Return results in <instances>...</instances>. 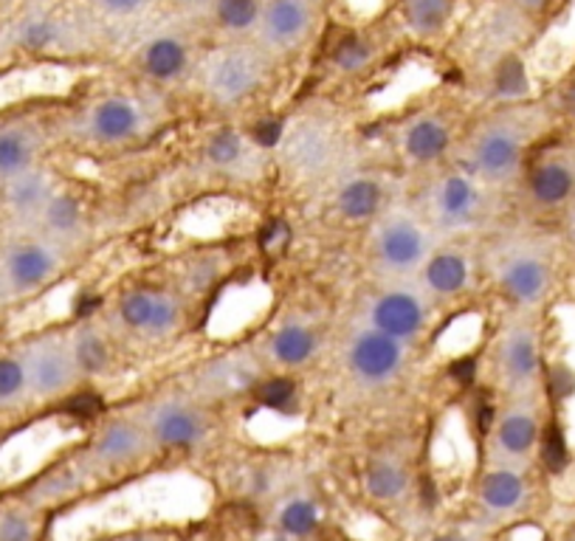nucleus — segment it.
Here are the masks:
<instances>
[{"label": "nucleus", "instance_id": "obj_1", "mask_svg": "<svg viewBox=\"0 0 575 541\" xmlns=\"http://www.w3.org/2000/svg\"><path fill=\"white\" fill-rule=\"evenodd\" d=\"M169 102L173 97L130 77L113 85H82L59 102L57 130L88 147H130L164 122Z\"/></svg>", "mask_w": 575, "mask_h": 541}, {"label": "nucleus", "instance_id": "obj_2", "mask_svg": "<svg viewBox=\"0 0 575 541\" xmlns=\"http://www.w3.org/2000/svg\"><path fill=\"white\" fill-rule=\"evenodd\" d=\"M207 29L164 9L117 45L113 57L124 77L175 97L192 88L195 71L209 45Z\"/></svg>", "mask_w": 575, "mask_h": 541}, {"label": "nucleus", "instance_id": "obj_3", "mask_svg": "<svg viewBox=\"0 0 575 541\" xmlns=\"http://www.w3.org/2000/svg\"><path fill=\"white\" fill-rule=\"evenodd\" d=\"M556 108L550 102L530 99H505L499 108L485 113L468 133V162L474 178L485 184H508L524 173L530 150L539 133L548 130Z\"/></svg>", "mask_w": 575, "mask_h": 541}, {"label": "nucleus", "instance_id": "obj_4", "mask_svg": "<svg viewBox=\"0 0 575 541\" xmlns=\"http://www.w3.org/2000/svg\"><path fill=\"white\" fill-rule=\"evenodd\" d=\"M283 71L254 37L209 40L189 93L212 110L232 113L263 99Z\"/></svg>", "mask_w": 575, "mask_h": 541}, {"label": "nucleus", "instance_id": "obj_5", "mask_svg": "<svg viewBox=\"0 0 575 541\" xmlns=\"http://www.w3.org/2000/svg\"><path fill=\"white\" fill-rule=\"evenodd\" d=\"M330 7L333 0H263L254 40L283 68H291L328 32Z\"/></svg>", "mask_w": 575, "mask_h": 541}, {"label": "nucleus", "instance_id": "obj_6", "mask_svg": "<svg viewBox=\"0 0 575 541\" xmlns=\"http://www.w3.org/2000/svg\"><path fill=\"white\" fill-rule=\"evenodd\" d=\"M59 102L63 99L37 97L0 110V184L37 167L57 130Z\"/></svg>", "mask_w": 575, "mask_h": 541}, {"label": "nucleus", "instance_id": "obj_7", "mask_svg": "<svg viewBox=\"0 0 575 541\" xmlns=\"http://www.w3.org/2000/svg\"><path fill=\"white\" fill-rule=\"evenodd\" d=\"M395 37H401V34L389 14L378 20V26H328V32L319 40L324 71L344 82H364L382 71Z\"/></svg>", "mask_w": 575, "mask_h": 541}, {"label": "nucleus", "instance_id": "obj_8", "mask_svg": "<svg viewBox=\"0 0 575 541\" xmlns=\"http://www.w3.org/2000/svg\"><path fill=\"white\" fill-rule=\"evenodd\" d=\"M63 268V252L29 232L0 245V299L14 302L46 290Z\"/></svg>", "mask_w": 575, "mask_h": 541}, {"label": "nucleus", "instance_id": "obj_9", "mask_svg": "<svg viewBox=\"0 0 575 541\" xmlns=\"http://www.w3.org/2000/svg\"><path fill=\"white\" fill-rule=\"evenodd\" d=\"M553 279H556V263H553V249L544 240L513 243L499 257V290L519 308L542 305L553 290Z\"/></svg>", "mask_w": 575, "mask_h": 541}, {"label": "nucleus", "instance_id": "obj_10", "mask_svg": "<svg viewBox=\"0 0 575 541\" xmlns=\"http://www.w3.org/2000/svg\"><path fill=\"white\" fill-rule=\"evenodd\" d=\"M522 184L530 207L564 212L575 200V142H553L530 153Z\"/></svg>", "mask_w": 575, "mask_h": 541}, {"label": "nucleus", "instance_id": "obj_11", "mask_svg": "<svg viewBox=\"0 0 575 541\" xmlns=\"http://www.w3.org/2000/svg\"><path fill=\"white\" fill-rule=\"evenodd\" d=\"M369 254H373L378 268L401 277V274L423 268V263L432 254V240H429L427 225L420 223L414 214L392 212L375 223Z\"/></svg>", "mask_w": 575, "mask_h": 541}, {"label": "nucleus", "instance_id": "obj_12", "mask_svg": "<svg viewBox=\"0 0 575 541\" xmlns=\"http://www.w3.org/2000/svg\"><path fill=\"white\" fill-rule=\"evenodd\" d=\"M23 358L29 378V395L34 398H59V395L71 393L82 375L74 361L71 339H59V335H40L26 347L18 350Z\"/></svg>", "mask_w": 575, "mask_h": 541}, {"label": "nucleus", "instance_id": "obj_13", "mask_svg": "<svg viewBox=\"0 0 575 541\" xmlns=\"http://www.w3.org/2000/svg\"><path fill=\"white\" fill-rule=\"evenodd\" d=\"M454 119L449 108H420L398 128V147L412 164H434L452 150Z\"/></svg>", "mask_w": 575, "mask_h": 541}, {"label": "nucleus", "instance_id": "obj_14", "mask_svg": "<svg viewBox=\"0 0 575 541\" xmlns=\"http://www.w3.org/2000/svg\"><path fill=\"white\" fill-rule=\"evenodd\" d=\"M499 378L517 393H530L542 380V342L530 322H517L499 335L497 344Z\"/></svg>", "mask_w": 575, "mask_h": 541}, {"label": "nucleus", "instance_id": "obj_15", "mask_svg": "<svg viewBox=\"0 0 575 541\" xmlns=\"http://www.w3.org/2000/svg\"><path fill=\"white\" fill-rule=\"evenodd\" d=\"M460 7L463 0H392L389 20L409 43L429 45L452 32Z\"/></svg>", "mask_w": 575, "mask_h": 541}, {"label": "nucleus", "instance_id": "obj_16", "mask_svg": "<svg viewBox=\"0 0 575 541\" xmlns=\"http://www.w3.org/2000/svg\"><path fill=\"white\" fill-rule=\"evenodd\" d=\"M119 322L133 333L158 339L181 324V308L164 290L139 288L119 299Z\"/></svg>", "mask_w": 575, "mask_h": 541}, {"label": "nucleus", "instance_id": "obj_17", "mask_svg": "<svg viewBox=\"0 0 575 541\" xmlns=\"http://www.w3.org/2000/svg\"><path fill=\"white\" fill-rule=\"evenodd\" d=\"M57 189L59 187L54 175L37 164V167L0 184V209L7 212L12 223L32 229L40 214H43V209L48 207V200L57 195Z\"/></svg>", "mask_w": 575, "mask_h": 541}, {"label": "nucleus", "instance_id": "obj_18", "mask_svg": "<svg viewBox=\"0 0 575 541\" xmlns=\"http://www.w3.org/2000/svg\"><path fill=\"white\" fill-rule=\"evenodd\" d=\"M285 155L302 173H322L339 155L336 128L319 117L299 119L294 128H285L283 142Z\"/></svg>", "mask_w": 575, "mask_h": 541}, {"label": "nucleus", "instance_id": "obj_19", "mask_svg": "<svg viewBox=\"0 0 575 541\" xmlns=\"http://www.w3.org/2000/svg\"><path fill=\"white\" fill-rule=\"evenodd\" d=\"M423 324H427V305L412 290H384L382 297H375L369 305V328L387 333L389 339H398L401 344L414 339Z\"/></svg>", "mask_w": 575, "mask_h": 541}, {"label": "nucleus", "instance_id": "obj_20", "mask_svg": "<svg viewBox=\"0 0 575 541\" xmlns=\"http://www.w3.org/2000/svg\"><path fill=\"white\" fill-rule=\"evenodd\" d=\"M347 364L353 375L369 384H384L392 378L403 364V344L398 339H389L387 333L367 328L350 342Z\"/></svg>", "mask_w": 575, "mask_h": 541}, {"label": "nucleus", "instance_id": "obj_21", "mask_svg": "<svg viewBox=\"0 0 575 541\" xmlns=\"http://www.w3.org/2000/svg\"><path fill=\"white\" fill-rule=\"evenodd\" d=\"M483 209L477 180L468 173H446L432 189V214L443 229H466Z\"/></svg>", "mask_w": 575, "mask_h": 541}, {"label": "nucleus", "instance_id": "obj_22", "mask_svg": "<svg viewBox=\"0 0 575 541\" xmlns=\"http://www.w3.org/2000/svg\"><path fill=\"white\" fill-rule=\"evenodd\" d=\"M82 7L97 20V26L102 29L104 37L113 45V52H117V45L128 34L142 29L144 23H150L167 9V0H82Z\"/></svg>", "mask_w": 575, "mask_h": 541}, {"label": "nucleus", "instance_id": "obj_23", "mask_svg": "<svg viewBox=\"0 0 575 541\" xmlns=\"http://www.w3.org/2000/svg\"><path fill=\"white\" fill-rule=\"evenodd\" d=\"M32 234L52 243L59 252H63V249H71L85 234L82 200H79L77 195L65 192V189H57V195L48 200V207L43 209L37 223L32 225Z\"/></svg>", "mask_w": 575, "mask_h": 541}, {"label": "nucleus", "instance_id": "obj_24", "mask_svg": "<svg viewBox=\"0 0 575 541\" xmlns=\"http://www.w3.org/2000/svg\"><path fill=\"white\" fill-rule=\"evenodd\" d=\"M203 415L195 406L181 404V400H169L162 404L150 418V432L162 445L169 449H187L203 438Z\"/></svg>", "mask_w": 575, "mask_h": 541}, {"label": "nucleus", "instance_id": "obj_25", "mask_svg": "<svg viewBox=\"0 0 575 541\" xmlns=\"http://www.w3.org/2000/svg\"><path fill=\"white\" fill-rule=\"evenodd\" d=\"M497 434V445L508 454V457H528L530 451L542 443V423L533 409V404H513L511 409H505L502 418L494 426Z\"/></svg>", "mask_w": 575, "mask_h": 541}, {"label": "nucleus", "instance_id": "obj_26", "mask_svg": "<svg viewBox=\"0 0 575 541\" xmlns=\"http://www.w3.org/2000/svg\"><path fill=\"white\" fill-rule=\"evenodd\" d=\"M420 277H423V288L432 294V297H457L468 288V279H472V268H468V260L460 252H432L429 260L420 268Z\"/></svg>", "mask_w": 575, "mask_h": 541}, {"label": "nucleus", "instance_id": "obj_27", "mask_svg": "<svg viewBox=\"0 0 575 541\" xmlns=\"http://www.w3.org/2000/svg\"><path fill=\"white\" fill-rule=\"evenodd\" d=\"M384 203V184L373 175H353L339 187L336 209L344 220L364 223L382 212Z\"/></svg>", "mask_w": 575, "mask_h": 541}, {"label": "nucleus", "instance_id": "obj_28", "mask_svg": "<svg viewBox=\"0 0 575 541\" xmlns=\"http://www.w3.org/2000/svg\"><path fill=\"white\" fill-rule=\"evenodd\" d=\"M252 133H240L237 128H218L209 133L203 142V158L212 164L214 169H237L240 164H246L252 155Z\"/></svg>", "mask_w": 575, "mask_h": 541}, {"label": "nucleus", "instance_id": "obj_29", "mask_svg": "<svg viewBox=\"0 0 575 541\" xmlns=\"http://www.w3.org/2000/svg\"><path fill=\"white\" fill-rule=\"evenodd\" d=\"M317 333L302 322H285L272 335V355L283 367H302L317 353Z\"/></svg>", "mask_w": 575, "mask_h": 541}, {"label": "nucleus", "instance_id": "obj_30", "mask_svg": "<svg viewBox=\"0 0 575 541\" xmlns=\"http://www.w3.org/2000/svg\"><path fill=\"white\" fill-rule=\"evenodd\" d=\"M479 499L485 508L497 510V514L517 510L524 503V479L511 468L488 471L479 485Z\"/></svg>", "mask_w": 575, "mask_h": 541}, {"label": "nucleus", "instance_id": "obj_31", "mask_svg": "<svg viewBox=\"0 0 575 541\" xmlns=\"http://www.w3.org/2000/svg\"><path fill=\"white\" fill-rule=\"evenodd\" d=\"M144 432L139 426L128 423V420H117L108 429H102L97 438V457L104 463H128L142 451Z\"/></svg>", "mask_w": 575, "mask_h": 541}, {"label": "nucleus", "instance_id": "obj_32", "mask_svg": "<svg viewBox=\"0 0 575 541\" xmlns=\"http://www.w3.org/2000/svg\"><path fill=\"white\" fill-rule=\"evenodd\" d=\"M71 350L74 361H77L79 375H99L108 369L110 364V347L104 342V335L97 328L85 324V328L71 333Z\"/></svg>", "mask_w": 575, "mask_h": 541}, {"label": "nucleus", "instance_id": "obj_33", "mask_svg": "<svg viewBox=\"0 0 575 541\" xmlns=\"http://www.w3.org/2000/svg\"><path fill=\"white\" fill-rule=\"evenodd\" d=\"M364 483H367L369 496L382 499V503H389V499H395V496H401L407 490V471L398 463H392V460H375L367 468Z\"/></svg>", "mask_w": 575, "mask_h": 541}, {"label": "nucleus", "instance_id": "obj_34", "mask_svg": "<svg viewBox=\"0 0 575 541\" xmlns=\"http://www.w3.org/2000/svg\"><path fill=\"white\" fill-rule=\"evenodd\" d=\"M29 395L26 367L20 353H0V406H12Z\"/></svg>", "mask_w": 575, "mask_h": 541}, {"label": "nucleus", "instance_id": "obj_35", "mask_svg": "<svg viewBox=\"0 0 575 541\" xmlns=\"http://www.w3.org/2000/svg\"><path fill=\"white\" fill-rule=\"evenodd\" d=\"M319 525V510L311 499H291L279 510V528L285 536H308Z\"/></svg>", "mask_w": 575, "mask_h": 541}, {"label": "nucleus", "instance_id": "obj_36", "mask_svg": "<svg viewBox=\"0 0 575 541\" xmlns=\"http://www.w3.org/2000/svg\"><path fill=\"white\" fill-rule=\"evenodd\" d=\"M294 395H297V387L288 378H272L259 384V404L268 409H288L294 404Z\"/></svg>", "mask_w": 575, "mask_h": 541}, {"label": "nucleus", "instance_id": "obj_37", "mask_svg": "<svg viewBox=\"0 0 575 541\" xmlns=\"http://www.w3.org/2000/svg\"><path fill=\"white\" fill-rule=\"evenodd\" d=\"M220 0H167V9L181 18L195 20L198 26L207 29V18L212 14V9L218 7Z\"/></svg>", "mask_w": 575, "mask_h": 541}, {"label": "nucleus", "instance_id": "obj_38", "mask_svg": "<svg viewBox=\"0 0 575 541\" xmlns=\"http://www.w3.org/2000/svg\"><path fill=\"white\" fill-rule=\"evenodd\" d=\"M34 530L26 516L7 514L0 519V541H32Z\"/></svg>", "mask_w": 575, "mask_h": 541}, {"label": "nucleus", "instance_id": "obj_39", "mask_svg": "<svg viewBox=\"0 0 575 541\" xmlns=\"http://www.w3.org/2000/svg\"><path fill=\"white\" fill-rule=\"evenodd\" d=\"M542 454H544V463H548L553 471L562 468L564 460H567V454H564V443L562 438H559L556 429H550V432L542 434Z\"/></svg>", "mask_w": 575, "mask_h": 541}, {"label": "nucleus", "instance_id": "obj_40", "mask_svg": "<svg viewBox=\"0 0 575 541\" xmlns=\"http://www.w3.org/2000/svg\"><path fill=\"white\" fill-rule=\"evenodd\" d=\"M564 234H567V240H570V245H573L575 249V200L573 203H570L567 209H564Z\"/></svg>", "mask_w": 575, "mask_h": 541}, {"label": "nucleus", "instance_id": "obj_41", "mask_svg": "<svg viewBox=\"0 0 575 541\" xmlns=\"http://www.w3.org/2000/svg\"><path fill=\"white\" fill-rule=\"evenodd\" d=\"M432 541H457V539H454V536H438V539H432Z\"/></svg>", "mask_w": 575, "mask_h": 541}, {"label": "nucleus", "instance_id": "obj_42", "mask_svg": "<svg viewBox=\"0 0 575 541\" xmlns=\"http://www.w3.org/2000/svg\"><path fill=\"white\" fill-rule=\"evenodd\" d=\"M124 541H150V539H142V536H133V539H124Z\"/></svg>", "mask_w": 575, "mask_h": 541}, {"label": "nucleus", "instance_id": "obj_43", "mask_svg": "<svg viewBox=\"0 0 575 541\" xmlns=\"http://www.w3.org/2000/svg\"><path fill=\"white\" fill-rule=\"evenodd\" d=\"M0 3H7V0H0ZM12 3H14V7H18V3H20V0H12Z\"/></svg>", "mask_w": 575, "mask_h": 541}]
</instances>
